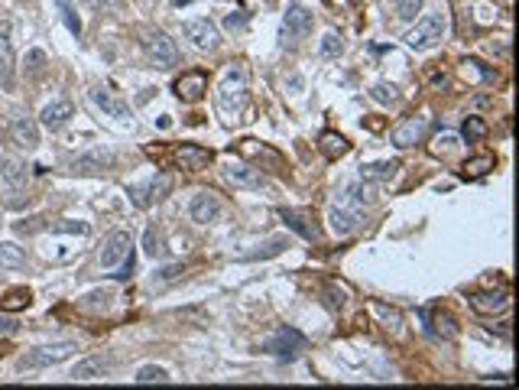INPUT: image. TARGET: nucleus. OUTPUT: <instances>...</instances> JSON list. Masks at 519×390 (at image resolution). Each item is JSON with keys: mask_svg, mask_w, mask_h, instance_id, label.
Returning a JSON list of instances; mask_svg holds the SVG:
<instances>
[{"mask_svg": "<svg viewBox=\"0 0 519 390\" xmlns=\"http://www.w3.org/2000/svg\"><path fill=\"white\" fill-rule=\"evenodd\" d=\"M247 65L243 62H237V65L227 68L224 82H221L218 88V108L224 111V114H231V120H241V114L247 111V104H250V88H247Z\"/></svg>", "mask_w": 519, "mask_h": 390, "instance_id": "nucleus-1", "label": "nucleus"}, {"mask_svg": "<svg viewBox=\"0 0 519 390\" xmlns=\"http://www.w3.org/2000/svg\"><path fill=\"white\" fill-rule=\"evenodd\" d=\"M17 85V52H13V23L0 13V88L13 92Z\"/></svg>", "mask_w": 519, "mask_h": 390, "instance_id": "nucleus-2", "label": "nucleus"}, {"mask_svg": "<svg viewBox=\"0 0 519 390\" xmlns=\"http://www.w3.org/2000/svg\"><path fill=\"white\" fill-rule=\"evenodd\" d=\"M78 351L75 341H59V345H46V348H33L30 355L20 358V367L23 371H36V367H49V365H62Z\"/></svg>", "mask_w": 519, "mask_h": 390, "instance_id": "nucleus-3", "label": "nucleus"}, {"mask_svg": "<svg viewBox=\"0 0 519 390\" xmlns=\"http://www.w3.org/2000/svg\"><path fill=\"white\" fill-rule=\"evenodd\" d=\"M442 39H444V13H428V17L419 20L416 30L406 36L409 49H416V52L432 49V46H438Z\"/></svg>", "mask_w": 519, "mask_h": 390, "instance_id": "nucleus-4", "label": "nucleus"}, {"mask_svg": "<svg viewBox=\"0 0 519 390\" xmlns=\"http://www.w3.org/2000/svg\"><path fill=\"white\" fill-rule=\"evenodd\" d=\"M68 172H84V176H98V172H108L114 166V153L108 146H91V150H82L75 156H68Z\"/></svg>", "mask_w": 519, "mask_h": 390, "instance_id": "nucleus-5", "label": "nucleus"}, {"mask_svg": "<svg viewBox=\"0 0 519 390\" xmlns=\"http://www.w3.org/2000/svg\"><path fill=\"white\" fill-rule=\"evenodd\" d=\"M312 26H315V17H312L309 10L302 7V4H289V10H286V20H283V30H279V36H283V43L289 46H299L305 36L312 33Z\"/></svg>", "mask_w": 519, "mask_h": 390, "instance_id": "nucleus-6", "label": "nucleus"}, {"mask_svg": "<svg viewBox=\"0 0 519 390\" xmlns=\"http://www.w3.org/2000/svg\"><path fill=\"white\" fill-rule=\"evenodd\" d=\"M428 124H432V120H428L425 114L406 118L402 124H396V127H393L390 140H393V146H399V150H406V146H416V144H422V140H425Z\"/></svg>", "mask_w": 519, "mask_h": 390, "instance_id": "nucleus-7", "label": "nucleus"}, {"mask_svg": "<svg viewBox=\"0 0 519 390\" xmlns=\"http://www.w3.org/2000/svg\"><path fill=\"white\" fill-rule=\"evenodd\" d=\"M185 30V39H192L195 49H205V52H214L221 46V33L218 26L211 23L208 17H198V20H188V23L182 26Z\"/></svg>", "mask_w": 519, "mask_h": 390, "instance_id": "nucleus-8", "label": "nucleus"}, {"mask_svg": "<svg viewBox=\"0 0 519 390\" xmlns=\"http://www.w3.org/2000/svg\"><path fill=\"white\" fill-rule=\"evenodd\" d=\"M146 49H150V56L156 59V65H160V68H172L179 62L176 39H169L162 30H150V33H146Z\"/></svg>", "mask_w": 519, "mask_h": 390, "instance_id": "nucleus-9", "label": "nucleus"}, {"mask_svg": "<svg viewBox=\"0 0 519 390\" xmlns=\"http://www.w3.org/2000/svg\"><path fill=\"white\" fill-rule=\"evenodd\" d=\"M263 348L276 358H295L302 348H305V335L295 332V329H289V325H283V329H276V335H273Z\"/></svg>", "mask_w": 519, "mask_h": 390, "instance_id": "nucleus-10", "label": "nucleus"}, {"mask_svg": "<svg viewBox=\"0 0 519 390\" xmlns=\"http://www.w3.org/2000/svg\"><path fill=\"white\" fill-rule=\"evenodd\" d=\"M10 137L23 150H36L39 146V127H36V120L30 114H23V111H13V118H10Z\"/></svg>", "mask_w": 519, "mask_h": 390, "instance_id": "nucleus-11", "label": "nucleus"}, {"mask_svg": "<svg viewBox=\"0 0 519 390\" xmlns=\"http://www.w3.org/2000/svg\"><path fill=\"white\" fill-rule=\"evenodd\" d=\"M172 92L182 98V101H188V104H195V101H201L205 98V92H208V75L205 72H185V75H179L176 82H172Z\"/></svg>", "mask_w": 519, "mask_h": 390, "instance_id": "nucleus-12", "label": "nucleus"}, {"mask_svg": "<svg viewBox=\"0 0 519 390\" xmlns=\"http://www.w3.org/2000/svg\"><path fill=\"white\" fill-rule=\"evenodd\" d=\"M172 160L188 172H201V170H208V163L214 160V153L205 150V146H198V144H182V146L172 150Z\"/></svg>", "mask_w": 519, "mask_h": 390, "instance_id": "nucleus-13", "label": "nucleus"}, {"mask_svg": "<svg viewBox=\"0 0 519 390\" xmlns=\"http://www.w3.org/2000/svg\"><path fill=\"white\" fill-rule=\"evenodd\" d=\"M169 189H172V179L162 172V176L150 179V182H143V186H130L127 192H130V199H134L140 208H146L150 202H160V199H166Z\"/></svg>", "mask_w": 519, "mask_h": 390, "instance_id": "nucleus-14", "label": "nucleus"}, {"mask_svg": "<svg viewBox=\"0 0 519 390\" xmlns=\"http://www.w3.org/2000/svg\"><path fill=\"white\" fill-rule=\"evenodd\" d=\"M130 247H134V238H130L127 231H114V234H108V241H104V247H101V267L114 270V267L127 257Z\"/></svg>", "mask_w": 519, "mask_h": 390, "instance_id": "nucleus-15", "label": "nucleus"}, {"mask_svg": "<svg viewBox=\"0 0 519 390\" xmlns=\"http://www.w3.org/2000/svg\"><path fill=\"white\" fill-rule=\"evenodd\" d=\"M221 199L218 192H211V189H205V192H198L192 199V205H188V215H192V221H198V225H208V221H214L221 215Z\"/></svg>", "mask_w": 519, "mask_h": 390, "instance_id": "nucleus-16", "label": "nucleus"}, {"mask_svg": "<svg viewBox=\"0 0 519 390\" xmlns=\"http://www.w3.org/2000/svg\"><path fill=\"white\" fill-rule=\"evenodd\" d=\"M279 218H283L299 238L315 241V244L321 241V231H319V225H315V218H309V212H299V208H279Z\"/></svg>", "mask_w": 519, "mask_h": 390, "instance_id": "nucleus-17", "label": "nucleus"}, {"mask_svg": "<svg viewBox=\"0 0 519 390\" xmlns=\"http://www.w3.org/2000/svg\"><path fill=\"white\" fill-rule=\"evenodd\" d=\"M360 215H364V212H357V208H351V205L335 202L331 208H328V225H331V231H335L338 238H344V234L357 231Z\"/></svg>", "mask_w": 519, "mask_h": 390, "instance_id": "nucleus-18", "label": "nucleus"}, {"mask_svg": "<svg viewBox=\"0 0 519 390\" xmlns=\"http://www.w3.org/2000/svg\"><path fill=\"white\" fill-rule=\"evenodd\" d=\"M88 98H91L94 108H101L104 114H108V118H117V120L130 118V104L120 101V98H114V94L104 92V88H91V92H88Z\"/></svg>", "mask_w": 519, "mask_h": 390, "instance_id": "nucleus-19", "label": "nucleus"}, {"mask_svg": "<svg viewBox=\"0 0 519 390\" xmlns=\"http://www.w3.org/2000/svg\"><path fill=\"white\" fill-rule=\"evenodd\" d=\"M224 176L234 182L237 189H263L267 186V179L260 176V170H253V166H247V163H231L224 170Z\"/></svg>", "mask_w": 519, "mask_h": 390, "instance_id": "nucleus-20", "label": "nucleus"}, {"mask_svg": "<svg viewBox=\"0 0 519 390\" xmlns=\"http://www.w3.org/2000/svg\"><path fill=\"white\" fill-rule=\"evenodd\" d=\"M470 306H474V313H480V315L506 313V309H510V293H506V289H500V293H478V296H470Z\"/></svg>", "mask_w": 519, "mask_h": 390, "instance_id": "nucleus-21", "label": "nucleus"}, {"mask_svg": "<svg viewBox=\"0 0 519 390\" xmlns=\"http://www.w3.org/2000/svg\"><path fill=\"white\" fill-rule=\"evenodd\" d=\"M75 114V108H72V101L68 98H59V101H52L42 108L39 120H42V127H49V130H59L62 124H68V118Z\"/></svg>", "mask_w": 519, "mask_h": 390, "instance_id": "nucleus-22", "label": "nucleus"}, {"mask_svg": "<svg viewBox=\"0 0 519 390\" xmlns=\"http://www.w3.org/2000/svg\"><path fill=\"white\" fill-rule=\"evenodd\" d=\"M0 179H4V186L20 192L26 186V166L13 156H0Z\"/></svg>", "mask_w": 519, "mask_h": 390, "instance_id": "nucleus-23", "label": "nucleus"}, {"mask_svg": "<svg viewBox=\"0 0 519 390\" xmlns=\"http://www.w3.org/2000/svg\"><path fill=\"white\" fill-rule=\"evenodd\" d=\"M108 371H110V361H104V358H84V361L75 365L72 377H75V381H98V377H104Z\"/></svg>", "mask_w": 519, "mask_h": 390, "instance_id": "nucleus-24", "label": "nucleus"}, {"mask_svg": "<svg viewBox=\"0 0 519 390\" xmlns=\"http://www.w3.org/2000/svg\"><path fill=\"white\" fill-rule=\"evenodd\" d=\"M399 170V163L390 160V163H370V166H360V179L364 182H390Z\"/></svg>", "mask_w": 519, "mask_h": 390, "instance_id": "nucleus-25", "label": "nucleus"}, {"mask_svg": "<svg viewBox=\"0 0 519 390\" xmlns=\"http://www.w3.org/2000/svg\"><path fill=\"white\" fill-rule=\"evenodd\" d=\"M241 156H253V160H269V166L273 170H279L283 166V160H279V153L276 150H269V146H263V144H257V140H243L241 146Z\"/></svg>", "mask_w": 519, "mask_h": 390, "instance_id": "nucleus-26", "label": "nucleus"}, {"mask_svg": "<svg viewBox=\"0 0 519 390\" xmlns=\"http://www.w3.org/2000/svg\"><path fill=\"white\" fill-rule=\"evenodd\" d=\"M319 146L328 160H338V156H344V153L351 150V144H347L341 134H335V130H325V134L319 137Z\"/></svg>", "mask_w": 519, "mask_h": 390, "instance_id": "nucleus-27", "label": "nucleus"}, {"mask_svg": "<svg viewBox=\"0 0 519 390\" xmlns=\"http://www.w3.org/2000/svg\"><path fill=\"white\" fill-rule=\"evenodd\" d=\"M0 267H10V270H23V267H26L23 247H17L13 241H0Z\"/></svg>", "mask_w": 519, "mask_h": 390, "instance_id": "nucleus-28", "label": "nucleus"}, {"mask_svg": "<svg viewBox=\"0 0 519 390\" xmlns=\"http://www.w3.org/2000/svg\"><path fill=\"white\" fill-rule=\"evenodd\" d=\"M496 166V156H490V153H484V156H474V160H468L464 166H461V176L464 179H480L487 176V172Z\"/></svg>", "mask_w": 519, "mask_h": 390, "instance_id": "nucleus-29", "label": "nucleus"}, {"mask_svg": "<svg viewBox=\"0 0 519 390\" xmlns=\"http://www.w3.org/2000/svg\"><path fill=\"white\" fill-rule=\"evenodd\" d=\"M52 4L59 7V17H62V23L68 26V33L82 39V30H84V26H82V17H78L75 4H72V0H52Z\"/></svg>", "mask_w": 519, "mask_h": 390, "instance_id": "nucleus-30", "label": "nucleus"}, {"mask_svg": "<svg viewBox=\"0 0 519 390\" xmlns=\"http://www.w3.org/2000/svg\"><path fill=\"white\" fill-rule=\"evenodd\" d=\"M487 134H490V127H487L484 118H468L464 120V140H468V144H478V140H484Z\"/></svg>", "mask_w": 519, "mask_h": 390, "instance_id": "nucleus-31", "label": "nucleus"}, {"mask_svg": "<svg viewBox=\"0 0 519 390\" xmlns=\"http://www.w3.org/2000/svg\"><path fill=\"white\" fill-rule=\"evenodd\" d=\"M134 381L136 384H166L169 381V371H166V367H156V365H146V367H140V371H136Z\"/></svg>", "mask_w": 519, "mask_h": 390, "instance_id": "nucleus-32", "label": "nucleus"}, {"mask_svg": "<svg viewBox=\"0 0 519 390\" xmlns=\"http://www.w3.org/2000/svg\"><path fill=\"white\" fill-rule=\"evenodd\" d=\"M461 150V140L454 134H438L435 137V144H432V153L435 156H451V153Z\"/></svg>", "mask_w": 519, "mask_h": 390, "instance_id": "nucleus-33", "label": "nucleus"}, {"mask_svg": "<svg viewBox=\"0 0 519 390\" xmlns=\"http://www.w3.org/2000/svg\"><path fill=\"white\" fill-rule=\"evenodd\" d=\"M286 251V241L283 238H273L269 244H263L260 251H253V254H243V260H267V257H276Z\"/></svg>", "mask_w": 519, "mask_h": 390, "instance_id": "nucleus-34", "label": "nucleus"}, {"mask_svg": "<svg viewBox=\"0 0 519 390\" xmlns=\"http://www.w3.org/2000/svg\"><path fill=\"white\" fill-rule=\"evenodd\" d=\"M0 306L4 309H23V306H30V289H10L7 296L0 299Z\"/></svg>", "mask_w": 519, "mask_h": 390, "instance_id": "nucleus-35", "label": "nucleus"}, {"mask_svg": "<svg viewBox=\"0 0 519 390\" xmlns=\"http://www.w3.org/2000/svg\"><path fill=\"white\" fill-rule=\"evenodd\" d=\"M341 52H344V43L338 33H328L325 39H321V56H325V59H338Z\"/></svg>", "mask_w": 519, "mask_h": 390, "instance_id": "nucleus-36", "label": "nucleus"}, {"mask_svg": "<svg viewBox=\"0 0 519 390\" xmlns=\"http://www.w3.org/2000/svg\"><path fill=\"white\" fill-rule=\"evenodd\" d=\"M380 313V319L386 322V329H393V332H399V325H402V315H399V309H390V306H383V303H377L373 306Z\"/></svg>", "mask_w": 519, "mask_h": 390, "instance_id": "nucleus-37", "label": "nucleus"}, {"mask_svg": "<svg viewBox=\"0 0 519 390\" xmlns=\"http://www.w3.org/2000/svg\"><path fill=\"white\" fill-rule=\"evenodd\" d=\"M419 10H422V0H399V4H396V17H399L402 23H409V20H416Z\"/></svg>", "mask_w": 519, "mask_h": 390, "instance_id": "nucleus-38", "label": "nucleus"}, {"mask_svg": "<svg viewBox=\"0 0 519 390\" xmlns=\"http://www.w3.org/2000/svg\"><path fill=\"white\" fill-rule=\"evenodd\" d=\"M370 98L373 101H380V104H393L399 94H396V88L393 85H386V82H380V85H373L370 88Z\"/></svg>", "mask_w": 519, "mask_h": 390, "instance_id": "nucleus-39", "label": "nucleus"}, {"mask_svg": "<svg viewBox=\"0 0 519 390\" xmlns=\"http://www.w3.org/2000/svg\"><path fill=\"white\" fill-rule=\"evenodd\" d=\"M134 263H136V257H134V247L127 251V257L120 260V270L117 273H110L114 280H130V273H134Z\"/></svg>", "mask_w": 519, "mask_h": 390, "instance_id": "nucleus-40", "label": "nucleus"}, {"mask_svg": "<svg viewBox=\"0 0 519 390\" xmlns=\"http://www.w3.org/2000/svg\"><path fill=\"white\" fill-rule=\"evenodd\" d=\"M52 231H62V234H91V228L78 225V221H59V225H52Z\"/></svg>", "mask_w": 519, "mask_h": 390, "instance_id": "nucleus-41", "label": "nucleus"}, {"mask_svg": "<svg viewBox=\"0 0 519 390\" xmlns=\"http://www.w3.org/2000/svg\"><path fill=\"white\" fill-rule=\"evenodd\" d=\"M143 251L150 257L160 254V234H156V228H146V241H143Z\"/></svg>", "mask_w": 519, "mask_h": 390, "instance_id": "nucleus-42", "label": "nucleus"}, {"mask_svg": "<svg viewBox=\"0 0 519 390\" xmlns=\"http://www.w3.org/2000/svg\"><path fill=\"white\" fill-rule=\"evenodd\" d=\"M17 329H20V322L13 319V315H4V313H0V335H13Z\"/></svg>", "mask_w": 519, "mask_h": 390, "instance_id": "nucleus-43", "label": "nucleus"}, {"mask_svg": "<svg viewBox=\"0 0 519 390\" xmlns=\"http://www.w3.org/2000/svg\"><path fill=\"white\" fill-rule=\"evenodd\" d=\"M26 62H30V68H33V72H39L42 62H46V52H42V49H33L30 56H26Z\"/></svg>", "mask_w": 519, "mask_h": 390, "instance_id": "nucleus-44", "label": "nucleus"}, {"mask_svg": "<svg viewBox=\"0 0 519 390\" xmlns=\"http://www.w3.org/2000/svg\"><path fill=\"white\" fill-rule=\"evenodd\" d=\"M91 7H98V10H114V7H120V0H91Z\"/></svg>", "mask_w": 519, "mask_h": 390, "instance_id": "nucleus-45", "label": "nucleus"}, {"mask_svg": "<svg viewBox=\"0 0 519 390\" xmlns=\"http://www.w3.org/2000/svg\"><path fill=\"white\" fill-rule=\"evenodd\" d=\"M237 26H243V13H231L227 17V30H237Z\"/></svg>", "mask_w": 519, "mask_h": 390, "instance_id": "nucleus-46", "label": "nucleus"}, {"mask_svg": "<svg viewBox=\"0 0 519 390\" xmlns=\"http://www.w3.org/2000/svg\"><path fill=\"white\" fill-rule=\"evenodd\" d=\"M4 351H7V348H4V345H0V358H4Z\"/></svg>", "mask_w": 519, "mask_h": 390, "instance_id": "nucleus-47", "label": "nucleus"}, {"mask_svg": "<svg viewBox=\"0 0 519 390\" xmlns=\"http://www.w3.org/2000/svg\"><path fill=\"white\" fill-rule=\"evenodd\" d=\"M351 4H360V0H351Z\"/></svg>", "mask_w": 519, "mask_h": 390, "instance_id": "nucleus-48", "label": "nucleus"}]
</instances>
